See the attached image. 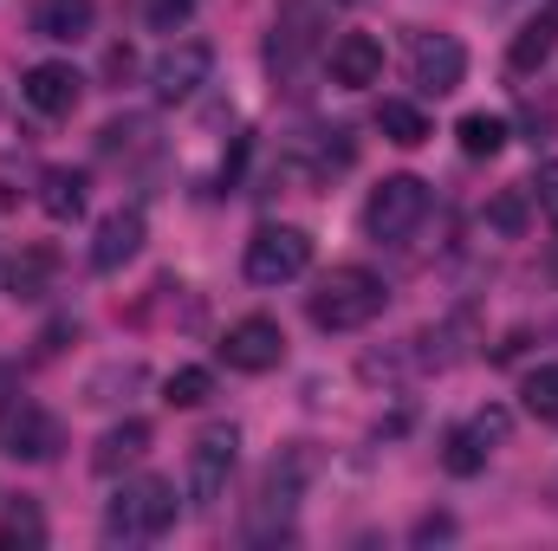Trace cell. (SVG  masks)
Segmentation results:
<instances>
[{"label": "cell", "instance_id": "6da1fadb", "mask_svg": "<svg viewBox=\"0 0 558 551\" xmlns=\"http://www.w3.org/2000/svg\"><path fill=\"white\" fill-rule=\"evenodd\" d=\"M182 493H175V480H162V474H131V480H118V493L105 500V539L111 546H149V539H162L169 526H175V506Z\"/></svg>", "mask_w": 558, "mask_h": 551}, {"label": "cell", "instance_id": "7a4b0ae2", "mask_svg": "<svg viewBox=\"0 0 558 551\" xmlns=\"http://www.w3.org/2000/svg\"><path fill=\"white\" fill-rule=\"evenodd\" d=\"M384 305H390V285H384V273H371V267H331V273L318 279V292L305 298L312 325L331 331V338L364 331L371 318H384Z\"/></svg>", "mask_w": 558, "mask_h": 551}, {"label": "cell", "instance_id": "3957f363", "mask_svg": "<svg viewBox=\"0 0 558 551\" xmlns=\"http://www.w3.org/2000/svg\"><path fill=\"white\" fill-rule=\"evenodd\" d=\"M325 52V20L318 0H279L274 7V33H267V72L279 85L299 91V78L312 72V59Z\"/></svg>", "mask_w": 558, "mask_h": 551}, {"label": "cell", "instance_id": "277c9868", "mask_svg": "<svg viewBox=\"0 0 558 551\" xmlns=\"http://www.w3.org/2000/svg\"><path fill=\"white\" fill-rule=\"evenodd\" d=\"M305 480H312V454H305V448H286L274 467H267L260 500H254V513H247V539H254V546H267V539H286V532H292V513H299Z\"/></svg>", "mask_w": 558, "mask_h": 551}, {"label": "cell", "instance_id": "5b68a950", "mask_svg": "<svg viewBox=\"0 0 558 551\" xmlns=\"http://www.w3.org/2000/svg\"><path fill=\"white\" fill-rule=\"evenodd\" d=\"M422 221H428V182L422 175H384L364 201V234L384 247H403Z\"/></svg>", "mask_w": 558, "mask_h": 551}, {"label": "cell", "instance_id": "8992f818", "mask_svg": "<svg viewBox=\"0 0 558 551\" xmlns=\"http://www.w3.org/2000/svg\"><path fill=\"white\" fill-rule=\"evenodd\" d=\"M234 461H241V434H234V421H215V428L195 434V448H189V506H195V513H215V506L228 500Z\"/></svg>", "mask_w": 558, "mask_h": 551}, {"label": "cell", "instance_id": "52a82bcc", "mask_svg": "<svg viewBox=\"0 0 558 551\" xmlns=\"http://www.w3.org/2000/svg\"><path fill=\"white\" fill-rule=\"evenodd\" d=\"M215 72V46L208 39H169L156 59H149V91L156 105H189Z\"/></svg>", "mask_w": 558, "mask_h": 551}, {"label": "cell", "instance_id": "ba28073f", "mask_svg": "<svg viewBox=\"0 0 558 551\" xmlns=\"http://www.w3.org/2000/svg\"><path fill=\"white\" fill-rule=\"evenodd\" d=\"M65 448L59 415H46L33 396H7L0 403V454L7 461H52Z\"/></svg>", "mask_w": 558, "mask_h": 551}, {"label": "cell", "instance_id": "9c48e42d", "mask_svg": "<svg viewBox=\"0 0 558 551\" xmlns=\"http://www.w3.org/2000/svg\"><path fill=\"white\" fill-rule=\"evenodd\" d=\"M247 279L254 285H286V279H299L312 267V234L305 228H286V221H267L254 241H247Z\"/></svg>", "mask_w": 558, "mask_h": 551}, {"label": "cell", "instance_id": "30bf717a", "mask_svg": "<svg viewBox=\"0 0 558 551\" xmlns=\"http://www.w3.org/2000/svg\"><path fill=\"white\" fill-rule=\"evenodd\" d=\"M468 78V46L454 33H416L410 39V85L422 98H448Z\"/></svg>", "mask_w": 558, "mask_h": 551}, {"label": "cell", "instance_id": "8fae6325", "mask_svg": "<svg viewBox=\"0 0 558 551\" xmlns=\"http://www.w3.org/2000/svg\"><path fill=\"white\" fill-rule=\"evenodd\" d=\"M279 357H286V331H279V318H260V311L234 318L221 338V364L241 377H267V370H279Z\"/></svg>", "mask_w": 558, "mask_h": 551}, {"label": "cell", "instance_id": "7c38bea8", "mask_svg": "<svg viewBox=\"0 0 558 551\" xmlns=\"http://www.w3.org/2000/svg\"><path fill=\"white\" fill-rule=\"evenodd\" d=\"M507 428H513V415L507 409H481V415H468L454 434H448V474H481L487 467V454L507 441Z\"/></svg>", "mask_w": 558, "mask_h": 551}, {"label": "cell", "instance_id": "4fadbf2b", "mask_svg": "<svg viewBox=\"0 0 558 551\" xmlns=\"http://www.w3.org/2000/svg\"><path fill=\"white\" fill-rule=\"evenodd\" d=\"M325 65H331V85L371 91V85L384 78V39H371V33H338V39L325 46Z\"/></svg>", "mask_w": 558, "mask_h": 551}, {"label": "cell", "instance_id": "5bb4252c", "mask_svg": "<svg viewBox=\"0 0 558 551\" xmlns=\"http://www.w3.org/2000/svg\"><path fill=\"white\" fill-rule=\"evenodd\" d=\"M20 98H26L39 118H72L78 98H85V78H78L65 59H46V65H33V72L20 78Z\"/></svg>", "mask_w": 558, "mask_h": 551}, {"label": "cell", "instance_id": "9a60e30c", "mask_svg": "<svg viewBox=\"0 0 558 551\" xmlns=\"http://www.w3.org/2000/svg\"><path fill=\"white\" fill-rule=\"evenodd\" d=\"M137 254H143V215L137 208L105 215V221H98V241H92V267H98V273H118V267H131Z\"/></svg>", "mask_w": 558, "mask_h": 551}, {"label": "cell", "instance_id": "2e32d148", "mask_svg": "<svg viewBox=\"0 0 558 551\" xmlns=\"http://www.w3.org/2000/svg\"><path fill=\"white\" fill-rule=\"evenodd\" d=\"M143 454H149V421H143V415H124L118 428H105V434H98V448H92V467H98L105 480H118L124 467H137Z\"/></svg>", "mask_w": 558, "mask_h": 551}, {"label": "cell", "instance_id": "e0dca14e", "mask_svg": "<svg viewBox=\"0 0 558 551\" xmlns=\"http://www.w3.org/2000/svg\"><path fill=\"white\" fill-rule=\"evenodd\" d=\"M98 20V0H33V33L52 46H78Z\"/></svg>", "mask_w": 558, "mask_h": 551}, {"label": "cell", "instance_id": "ac0fdd59", "mask_svg": "<svg viewBox=\"0 0 558 551\" xmlns=\"http://www.w3.org/2000/svg\"><path fill=\"white\" fill-rule=\"evenodd\" d=\"M558 52V0H546L520 33H513V46H507V65L513 72H539L546 59Z\"/></svg>", "mask_w": 558, "mask_h": 551}, {"label": "cell", "instance_id": "d6986e66", "mask_svg": "<svg viewBox=\"0 0 558 551\" xmlns=\"http://www.w3.org/2000/svg\"><path fill=\"white\" fill-rule=\"evenodd\" d=\"M52 279H59V254H52V247H20V260L7 267V292H13L20 305H33V298L52 292Z\"/></svg>", "mask_w": 558, "mask_h": 551}, {"label": "cell", "instance_id": "ffe728a7", "mask_svg": "<svg viewBox=\"0 0 558 551\" xmlns=\"http://www.w3.org/2000/svg\"><path fill=\"white\" fill-rule=\"evenodd\" d=\"M156 149V124L149 118H111L105 131H98V156L105 162H137Z\"/></svg>", "mask_w": 558, "mask_h": 551}, {"label": "cell", "instance_id": "44dd1931", "mask_svg": "<svg viewBox=\"0 0 558 551\" xmlns=\"http://www.w3.org/2000/svg\"><path fill=\"white\" fill-rule=\"evenodd\" d=\"M39 208L52 221H78L85 215V175L78 169H46L39 175Z\"/></svg>", "mask_w": 558, "mask_h": 551}, {"label": "cell", "instance_id": "7402d4cb", "mask_svg": "<svg viewBox=\"0 0 558 551\" xmlns=\"http://www.w3.org/2000/svg\"><path fill=\"white\" fill-rule=\"evenodd\" d=\"M377 131L390 143H403V149H416V143H428V111L410 105V98H384L377 105Z\"/></svg>", "mask_w": 558, "mask_h": 551}, {"label": "cell", "instance_id": "603a6c76", "mask_svg": "<svg viewBox=\"0 0 558 551\" xmlns=\"http://www.w3.org/2000/svg\"><path fill=\"white\" fill-rule=\"evenodd\" d=\"M454 137H461V149L481 162V156H500L507 149V118L500 111H468L461 124H454Z\"/></svg>", "mask_w": 558, "mask_h": 551}, {"label": "cell", "instance_id": "cb8c5ba5", "mask_svg": "<svg viewBox=\"0 0 558 551\" xmlns=\"http://www.w3.org/2000/svg\"><path fill=\"white\" fill-rule=\"evenodd\" d=\"M215 396V370H202V364H182V370H169V383H162V403L169 409H202Z\"/></svg>", "mask_w": 558, "mask_h": 551}, {"label": "cell", "instance_id": "d4e9b609", "mask_svg": "<svg viewBox=\"0 0 558 551\" xmlns=\"http://www.w3.org/2000/svg\"><path fill=\"white\" fill-rule=\"evenodd\" d=\"M520 409L533 421H558V364H539L520 377Z\"/></svg>", "mask_w": 558, "mask_h": 551}, {"label": "cell", "instance_id": "484cf974", "mask_svg": "<svg viewBox=\"0 0 558 551\" xmlns=\"http://www.w3.org/2000/svg\"><path fill=\"white\" fill-rule=\"evenodd\" d=\"M526 221H533V208H526V188H500V195L487 201V228H494V234L520 241V234H526Z\"/></svg>", "mask_w": 558, "mask_h": 551}, {"label": "cell", "instance_id": "4316f807", "mask_svg": "<svg viewBox=\"0 0 558 551\" xmlns=\"http://www.w3.org/2000/svg\"><path fill=\"white\" fill-rule=\"evenodd\" d=\"M0 539H7V546H46V519H39V506H33V500H13V506L0 513Z\"/></svg>", "mask_w": 558, "mask_h": 551}, {"label": "cell", "instance_id": "83f0119b", "mask_svg": "<svg viewBox=\"0 0 558 551\" xmlns=\"http://www.w3.org/2000/svg\"><path fill=\"white\" fill-rule=\"evenodd\" d=\"M189 13H195V0H143V20H149L156 33H175Z\"/></svg>", "mask_w": 558, "mask_h": 551}, {"label": "cell", "instance_id": "f1b7e54d", "mask_svg": "<svg viewBox=\"0 0 558 551\" xmlns=\"http://www.w3.org/2000/svg\"><path fill=\"white\" fill-rule=\"evenodd\" d=\"M533 201H539V208L558 221V162H546V169H539V182H533Z\"/></svg>", "mask_w": 558, "mask_h": 551}, {"label": "cell", "instance_id": "f546056e", "mask_svg": "<svg viewBox=\"0 0 558 551\" xmlns=\"http://www.w3.org/2000/svg\"><path fill=\"white\" fill-rule=\"evenodd\" d=\"M448 532H454L448 519H422V526H416V539H448Z\"/></svg>", "mask_w": 558, "mask_h": 551}, {"label": "cell", "instance_id": "4dcf8cb0", "mask_svg": "<svg viewBox=\"0 0 558 551\" xmlns=\"http://www.w3.org/2000/svg\"><path fill=\"white\" fill-rule=\"evenodd\" d=\"M338 7H364V0H338Z\"/></svg>", "mask_w": 558, "mask_h": 551}]
</instances>
